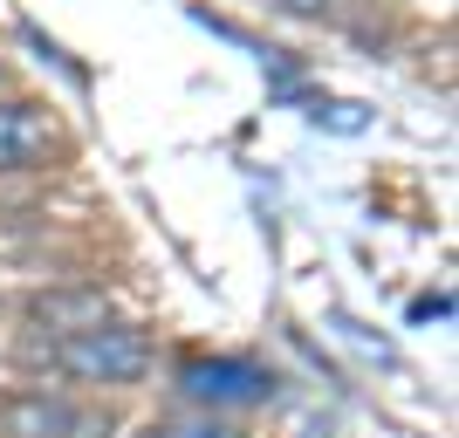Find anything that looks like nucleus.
<instances>
[{
	"label": "nucleus",
	"instance_id": "nucleus-6",
	"mask_svg": "<svg viewBox=\"0 0 459 438\" xmlns=\"http://www.w3.org/2000/svg\"><path fill=\"white\" fill-rule=\"evenodd\" d=\"M308 124L329 137H364L370 131V103H357V96H316L308 103Z\"/></svg>",
	"mask_w": 459,
	"mask_h": 438
},
{
	"label": "nucleus",
	"instance_id": "nucleus-10",
	"mask_svg": "<svg viewBox=\"0 0 459 438\" xmlns=\"http://www.w3.org/2000/svg\"><path fill=\"white\" fill-rule=\"evenodd\" d=\"M268 7H281V14H323L329 0H268Z\"/></svg>",
	"mask_w": 459,
	"mask_h": 438
},
{
	"label": "nucleus",
	"instance_id": "nucleus-5",
	"mask_svg": "<svg viewBox=\"0 0 459 438\" xmlns=\"http://www.w3.org/2000/svg\"><path fill=\"white\" fill-rule=\"evenodd\" d=\"M35 322L62 329V336H76V329H96V322H110V315H103V295L76 288V295H41V302H35Z\"/></svg>",
	"mask_w": 459,
	"mask_h": 438
},
{
	"label": "nucleus",
	"instance_id": "nucleus-4",
	"mask_svg": "<svg viewBox=\"0 0 459 438\" xmlns=\"http://www.w3.org/2000/svg\"><path fill=\"white\" fill-rule=\"evenodd\" d=\"M62 151V124L41 103H0V172H35Z\"/></svg>",
	"mask_w": 459,
	"mask_h": 438
},
{
	"label": "nucleus",
	"instance_id": "nucleus-1",
	"mask_svg": "<svg viewBox=\"0 0 459 438\" xmlns=\"http://www.w3.org/2000/svg\"><path fill=\"white\" fill-rule=\"evenodd\" d=\"M56 363L82 383H137L152 370V343L124 322H96V329H76L56 343Z\"/></svg>",
	"mask_w": 459,
	"mask_h": 438
},
{
	"label": "nucleus",
	"instance_id": "nucleus-3",
	"mask_svg": "<svg viewBox=\"0 0 459 438\" xmlns=\"http://www.w3.org/2000/svg\"><path fill=\"white\" fill-rule=\"evenodd\" d=\"M0 425H7V438H110V425L96 418V411H82V404H69V398H48V391L7 398Z\"/></svg>",
	"mask_w": 459,
	"mask_h": 438
},
{
	"label": "nucleus",
	"instance_id": "nucleus-7",
	"mask_svg": "<svg viewBox=\"0 0 459 438\" xmlns=\"http://www.w3.org/2000/svg\"><path fill=\"white\" fill-rule=\"evenodd\" d=\"M329 329H336V343L343 349H357V356L364 363H377V370H398V343H391V336H377V329H364L357 322V315H329Z\"/></svg>",
	"mask_w": 459,
	"mask_h": 438
},
{
	"label": "nucleus",
	"instance_id": "nucleus-2",
	"mask_svg": "<svg viewBox=\"0 0 459 438\" xmlns=\"http://www.w3.org/2000/svg\"><path fill=\"white\" fill-rule=\"evenodd\" d=\"M178 391L199 404H268L274 377L240 356H192V363H178Z\"/></svg>",
	"mask_w": 459,
	"mask_h": 438
},
{
	"label": "nucleus",
	"instance_id": "nucleus-9",
	"mask_svg": "<svg viewBox=\"0 0 459 438\" xmlns=\"http://www.w3.org/2000/svg\"><path fill=\"white\" fill-rule=\"evenodd\" d=\"M144 438H227L220 425H144Z\"/></svg>",
	"mask_w": 459,
	"mask_h": 438
},
{
	"label": "nucleus",
	"instance_id": "nucleus-8",
	"mask_svg": "<svg viewBox=\"0 0 459 438\" xmlns=\"http://www.w3.org/2000/svg\"><path fill=\"white\" fill-rule=\"evenodd\" d=\"M446 315H453V295H446V288L439 295H419V302L404 308V322H446Z\"/></svg>",
	"mask_w": 459,
	"mask_h": 438
}]
</instances>
